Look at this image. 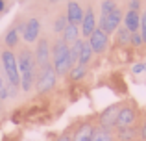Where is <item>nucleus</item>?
I'll use <instances>...</instances> for the list:
<instances>
[{
    "mask_svg": "<svg viewBox=\"0 0 146 141\" xmlns=\"http://www.w3.org/2000/svg\"><path fill=\"white\" fill-rule=\"evenodd\" d=\"M17 63H19V71H21V89L28 93L35 86V78H37L35 56L32 54L30 48H22L17 54Z\"/></svg>",
    "mask_w": 146,
    "mask_h": 141,
    "instance_id": "1",
    "label": "nucleus"
},
{
    "mask_svg": "<svg viewBox=\"0 0 146 141\" xmlns=\"http://www.w3.org/2000/svg\"><path fill=\"white\" fill-rule=\"evenodd\" d=\"M0 59H2L4 76H6L7 87H9V97L17 95L19 89H21V71H19V63H17V54L9 48H4L0 52Z\"/></svg>",
    "mask_w": 146,
    "mask_h": 141,
    "instance_id": "2",
    "label": "nucleus"
},
{
    "mask_svg": "<svg viewBox=\"0 0 146 141\" xmlns=\"http://www.w3.org/2000/svg\"><path fill=\"white\" fill-rule=\"evenodd\" d=\"M56 82H57V74L56 71H54L52 65H46L43 67L39 72H37V78H35V89L39 91V93H46L50 91L52 87H56Z\"/></svg>",
    "mask_w": 146,
    "mask_h": 141,
    "instance_id": "3",
    "label": "nucleus"
},
{
    "mask_svg": "<svg viewBox=\"0 0 146 141\" xmlns=\"http://www.w3.org/2000/svg\"><path fill=\"white\" fill-rule=\"evenodd\" d=\"M33 56H35V63L39 69H43L46 65H52V47H50V41L46 37H39Z\"/></svg>",
    "mask_w": 146,
    "mask_h": 141,
    "instance_id": "4",
    "label": "nucleus"
},
{
    "mask_svg": "<svg viewBox=\"0 0 146 141\" xmlns=\"http://www.w3.org/2000/svg\"><path fill=\"white\" fill-rule=\"evenodd\" d=\"M122 19H124V13H122L120 7H117V9L111 11L109 15H106V17H100V21H98V28H100V30H104L107 35H109V33H115L118 28H120Z\"/></svg>",
    "mask_w": 146,
    "mask_h": 141,
    "instance_id": "5",
    "label": "nucleus"
},
{
    "mask_svg": "<svg viewBox=\"0 0 146 141\" xmlns=\"http://www.w3.org/2000/svg\"><path fill=\"white\" fill-rule=\"evenodd\" d=\"M39 35H41V21L37 17H30L28 21L24 22V28H22V41L26 45H32V43H37L39 41Z\"/></svg>",
    "mask_w": 146,
    "mask_h": 141,
    "instance_id": "6",
    "label": "nucleus"
},
{
    "mask_svg": "<svg viewBox=\"0 0 146 141\" xmlns=\"http://www.w3.org/2000/svg\"><path fill=\"white\" fill-rule=\"evenodd\" d=\"M118 110H120V104L115 102V104L107 106L98 117V123H100V128H106V130H113L117 126V117H118Z\"/></svg>",
    "mask_w": 146,
    "mask_h": 141,
    "instance_id": "7",
    "label": "nucleus"
},
{
    "mask_svg": "<svg viewBox=\"0 0 146 141\" xmlns=\"http://www.w3.org/2000/svg\"><path fill=\"white\" fill-rule=\"evenodd\" d=\"M87 41H89V45H91V48H93L94 54H104V52L107 50V47H109V35L100 28L94 30Z\"/></svg>",
    "mask_w": 146,
    "mask_h": 141,
    "instance_id": "8",
    "label": "nucleus"
},
{
    "mask_svg": "<svg viewBox=\"0 0 146 141\" xmlns=\"http://www.w3.org/2000/svg\"><path fill=\"white\" fill-rule=\"evenodd\" d=\"M96 28H98L96 15H94V9L89 6V7L85 9V13H83V21H82V24H80V32H82V37L89 39L91 33H93Z\"/></svg>",
    "mask_w": 146,
    "mask_h": 141,
    "instance_id": "9",
    "label": "nucleus"
},
{
    "mask_svg": "<svg viewBox=\"0 0 146 141\" xmlns=\"http://www.w3.org/2000/svg\"><path fill=\"white\" fill-rule=\"evenodd\" d=\"M137 121V112L133 106H120L118 110V117H117V126L115 128H126V126H133Z\"/></svg>",
    "mask_w": 146,
    "mask_h": 141,
    "instance_id": "10",
    "label": "nucleus"
},
{
    "mask_svg": "<svg viewBox=\"0 0 146 141\" xmlns=\"http://www.w3.org/2000/svg\"><path fill=\"white\" fill-rule=\"evenodd\" d=\"M83 13H85V9L82 7V4L78 2V0H68L67 2V21L68 24H76L80 26L83 21Z\"/></svg>",
    "mask_w": 146,
    "mask_h": 141,
    "instance_id": "11",
    "label": "nucleus"
},
{
    "mask_svg": "<svg viewBox=\"0 0 146 141\" xmlns=\"http://www.w3.org/2000/svg\"><path fill=\"white\" fill-rule=\"evenodd\" d=\"M22 28H24V22H21V24L13 26V28H9V30L6 32V35H4V45H6V48H9V50L17 48V45L21 43Z\"/></svg>",
    "mask_w": 146,
    "mask_h": 141,
    "instance_id": "12",
    "label": "nucleus"
},
{
    "mask_svg": "<svg viewBox=\"0 0 146 141\" xmlns=\"http://www.w3.org/2000/svg\"><path fill=\"white\" fill-rule=\"evenodd\" d=\"M122 22H124V28H128L131 33L139 32V30H141V11L128 9V11L124 13V19H122Z\"/></svg>",
    "mask_w": 146,
    "mask_h": 141,
    "instance_id": "13",
    "label": "nucleus"
},
{
    "mask_svg": "<svg viewBox=\"0 0 146 141\" xmlns=\"http://www.w3.org/2000/svg\"><path fill=\"white\" fill-rule=\"evenodd\" d=\"M93 134H94V126L91 123H85V124H82V126L76 130L72 141H91L93 139Z\"/></svg>",
    "mask_w": 146,
    "mask_h": 141,
    "instance_id": "14",
    "label": "nucleus"
},
{
    "mask_svg": "<svg viewBox=\"0 0 146 141\" xmlns=\"http://www.w3.org/2000/svg\"><path fill=\"white\" fill-rule=\"evenodd\" d=\"M63 35V41L70 47V45H74L76 41L80 39V35H82V32H80V26H76V24H68L67 28H65V32L61 33Z\"/></svg>",
    "mask_w": 146,
    "mask_h": 141,
    "instance_id": "15",
    "label": "nucleus"
},
{
    "mask_svg": "<svg viewBox=\"0 0 146 141\" xmlns=\"http://www.w3.org/2000/svg\"><path fill=\"white\" fill-rule=\"evenodd\" d=\"M139 136V130L135 126H126V128H117V139L118 141H135Z\"/></svg>",
    "mask_w": 146,
    "mask_h": 141,
    "instance_id": "16",
    "label": "nucleus"
},
{
    "mask_svg": "<svg viewBox=\"0 0 146 141\" xmlns=\"http://www.w3.org/2000/svg\"><path fill=\"white\" fill-rule=\"evenodd\" d=\"M93 48H91V45H89V41H83V47H82V52H80V58H78V63L80 65H89L91 63V59H93Z\"/></svg>",
    "mask_w": 146,
    "mask_h": 141,
    "instance_id": "17",
    "label": "nucleus"
},
{
    "mask_svg": "<svg viewBox=\"0 0 146 141\" xmlns=\"http://www.w3.org/2000/svg\"><path fill=\"white\" fill-rule=\"evenodd\" d=\"M68 76H70L72 82H80V80H83V78L87 76V67H85V65H80V63H76V65L70 69V72H68Z\"/></svg>",
    "mask_w": 146,
    "mask_h": 141,
    "instance_id": "18",
    "label": "nucleus"
},
{
    "mask_svg": "<svg viewBox=\"0 0 146 141\" xmlns=\"http://www.w3.org/2000/svg\"><path fill=\"white\" fill-rule=\"evenodd\" d=\"M91 141H115L111 130H106V128H94V134Z\"/></svg>",
    "mask_w": 146,
    "mask_h": 141,
    "instance_id": "19",
    "label": "nucleus"
},
{
    "mask_svg": "<svg viewBox=\"0 0 146 141\" xmlns=\"http://www.w3.org/2000/svg\"><path fill=\"white\" fill-rule=\"evenodd\" d=\"M68 26V21H67V15H57L56 19H54V24H52V30L56 33H63L65 32V28Z\"/></svg>",
    "mask_w": 146,
    "mask_h": 141,
    "instance_id": "20",
    "label": "nucleus"
},
{
    "mask_svg": "<svg viewBox=\"0 0 146 141\" xmlns=\"http://www.w3.org/2000/svg\"><path fill=\"white\" fill-rule=\"evenodd\" d=\"M115 33H117V43H118V45H122V47L129 45V39H131V32H129L128 28L120 26V28H118Z\"/></svg>",
    "mask_w": 146,
    "mask_h": 141,
    "instance_id": "21",
    "label": "nucleus"
},
{
    "mask_svg": "<svg viewBox=\"0 0 146 141\" xmlns=\"http://www.w3.org/2000/svg\"><path fill=\"white\" fill-rule=\"evenodd\" d=\"M117 0H102V4H100V17H106V15H109L111 11L117 9Z\"/></svg>",
    "mask_w": 146,
    "mask_h": 141,
    "instance_id": "22",
    "label": "nucleus"
},
{
    "mask_svg": "<svg viewBox=\"0 0 146 141\" xmlns=\"http://www.w3.org/2000/svg\"><path fill=\"white\" fill-rule=\"evenodd\" d=\"M83 41L85 39H78L74 45H70V59L72 63H78V58H80V52H82V47H83Z\"/></svg>",
    "mask_w": 146,
    "mask_h": 141,
    "instance_id": "23",
    "label": "nucleus"
},
{
    "mask_svg": "<svg viewBox=\"0 0 146 141\" xmlns=\"http://www.w3.org/2000/svg\"><path fill=\"white\" fill-rule=\"evenodd\" d=\"M129 45H131V47H135V48L143 47V45H144V41H143V35H141V32H135V33H131V39H129Z\"/></svg>",
    "mask_w": 146,
    "mask_h": 141,
    "instance_id": "24",
    "label": "nucleus"
},
{
    "mask_svg": "<svg viewBox=\"0 0 146 141\" xmlns=\"http://www.w3.org/2000/svg\"><path fill=\"white\" fill-rule=\"evenodd\" d=\"M6 98H9V87L0 76V100H6Z\"/></svg>",
    "mask_w": 146,
    "mask_h": 141,
    "instance_id": "25",
    "label": "nucleus"
},
{
    "mask_svg": "<svg viewBox=\"0 0 146 141\" xmlns=\"http://www.w3.org/2000/svg\"><path fill=\"white\" fill-rule=\"evenodd\" d=\"M141 35H143V41H144V45H146V9L141 13Z\"/></svg>",
    "mask_w": 146,
    "mask_h": 141,
    "instance_id": "26",
    "label": "nucleus"
},
{
    "mask_svg": "<svg viewBox=\"0 0 146 141\" xmlns=\"http://www.w3.org/2000/svg\"><path fill=\"white\" fill-rule=\"evenodd\" d=\"M146 71V63L143 61V63H137V65H133V69H131V72L133 74H141V72H144Z\"/></svg>",
    "mask_w": 146,
    "mask_h": 141,
    "instance_id": "27",
    "label": "nucleus"
},
{
    "mask_svg": "<svg viewBox=\"0 0 146 141\" xmlns=\"http://www.w3.org/2000/svg\"><path fill=\"white\" fill-rule=\"evenodd\" d=\"M129 9L139 11L141 9V0H129Z\"/></svg>",
    "mask_w": 146,
    "mask_h": 141,
    "instance_id": "28",
    "label": "nucleus"
},
{
    "mask_svg": "<svg viewBox=\"0 0 146 141\" xmlns=\"http://www.w3.org/2000/svg\"><path fill=\"white\" fill-rule=\"evenodd\" d=\"M139 136H141V139H146V121H144L143 128H141V130H139Z\"/></svg>",
    "mask_w": 146,
    "mask_h": 141,
    "instance_id": "29",
    "label": "nucleus"
},
{
    "mask_svg": "<svg viewBox=\"0 0 146 141\" xmlns=\"http://www.w3.org/2000/svg\"><path fill=\"white\" fill-rule=\"evenodd\" d=\"M57 141H72V138H70V134H63Z\"/></svg>",
    "mask_w": 146,
    "mask_h": 141,
    "instance_id": "30",
    "label": "nucleus"
},
{
    "mask_svg": "<svg viewBox=\"0 0 146 141\" xmlns=\"http://www.w3.org/2000/svg\"><path fill=\"white\" fill-rule=\"evenodd\" d=\"M6 9V0H0V13Z\"/></svg>",
    "mask_w": 146,
    "mask_h": 141,
    "instance_id": "31",
    "label": "nucleus"
},
{
    "mask_svg": "<svg viewBox=\"0 0 146 141\" xmlns=\"http://www.w3.org/2000/svg\"><path fill=\"white\" fill-rule=\"evenodd\" d=\"M50 4H57V2H67V0H48Z\"/></svg>",
    "mask_w": 146,
    "mask_h": 141,
    "instance_id": "32",
    "label": "nucleus"
},
{
    "mask_svg": "<svg viewBox=\"0 0 146 141\" xmlns=\"http://www.w3.org/2000/svg\"><path fill=\"white\" fill-rule=\"evenodd\" d=\"M21 2H26V0H21Z\"/></svg>",
    "mask_w": 146,
    "mask_h": 141,
    "instance_id": "33",
    "label": "nucleus"
},
{
    "mask_svg": "<svg viewBox=\"0 0 146 141\" xmlns=\"http://www.w3.org/2000/svg\"><path fill=\"white\" fill-rule=\"evenodd\" d=\"M141 141H146V139H141Z\"/></svg>",
    "mask_w": 146,
    "mask_h": 141,
    "instance_id": "34",
    "label": "nucleus"
}]
</instances>
